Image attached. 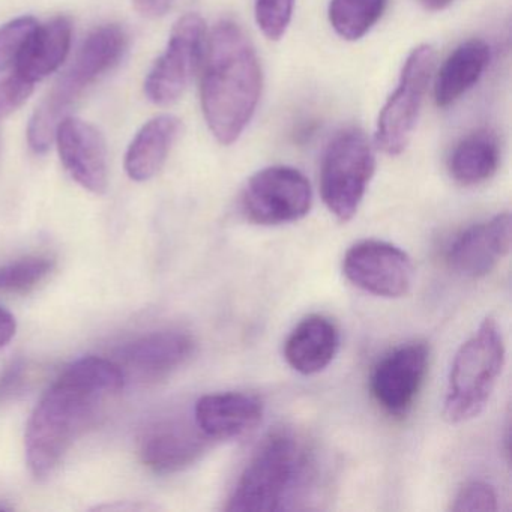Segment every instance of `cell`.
Returning <instances> with one entry per match:
<instances>
[{
	"label": "cell",
	"mask_w": 512,
	"mask_h": 512,
	"mask_svg": "<svg viewBox=\"0 0 512 512\" xmlns=\"http://www.w3.org/2000/svg\"><path fill=\"white\" fill-rule=\"evenodd\" d=\"M313 190L304 173L289 166H272L248 179L241 194V211L257 226H283L310 214Z\"/></svg>",
	"instance_id": "52a82bcc"
},
{
	"label": "cell",
	"mask_w": 512,
	"mask_h": 512,
	"mask_svg": "<svg viewBox=\"0 0 512 512\" xmlns=\"http://www.w3.org/2000/svg\"><path fill=\"white\" fill-rule=\"evenodd\" d=\"M128 35L119 25L95 29L80 47L67 73L58 80L32 116L28 142L32 151L46 154L55 142L56 128L71 107L127 52Z\"/></svg>",
	"instance_id": "277c9868"
},
{
	"label": "cell",
	"mask_w": 512,
	"mask_h": 512,
	"mask_svg": "<svg viewBox=\"0 0 512 512\" xmlns=\"http://www.w3.org/2000/svg\"><path fill=\"white\" fill-rule=\"evenodd\" d=\"M200 91L215 139L224 146L238 142L262 95V68L250 38L230 20L218 23L209 37Z\"/></svg>",
	"instance_id": "7a4b0ae2"
},
{
	"label": "cell",
	"mask_w": 512,
	"mask_h": 512,
	"mask_svg": "<svg viewBox=\"0 0 512 512\" xmlns=\"http://www.w3.org/2000/svg\"><path fill=\"white\" fill-rule=\"evenodd\" d=\"M55 142L71 178L91 193H106L109 161L103 134L89 122L67 116L56 128Z\"/></svg>",
	"instance_id": "7c38bea8"
},
{
	"label": "cell",
	"mask_w": 512,
	"mask_h": 512,
	"mask_svg": "<svg viewBox=\"0 0 512 512\" xmlns=\"http://www.w3.org/2000/svg\"><path fill=\"white\" fill-rule=\"evenodd\" d=\"M17 332L16 317L7 310L0 307V349L7 346Z\"/></svg>",
	"instance_id": "f1b7e54d"
},
{
	"label": "cell",
	"mask_w": 512,
	"mask_h": 512,
	"mask_svg": "<svg viewBox=\"0 0 512 512\" xmlns=\"http://www.w3.org/2000/svg\"><path fill=\"white\" fill-rule=\"evenodd\" d=\"M505 361L502 329L494 317H485L455 353L443 400V418L451 424H461L481 415Z\"/></svg>",
	"instance_id": "5b68a950"
},
{
	"label": "cell",
	"mask_w": 512,
	"mask_h": 512,
	"mask_svg": "<svg viewBox=\"0 0 512 512\" xmlns=\"http://www.w3.org/2000/svg\"><path fill=\"white\" fill-rule=\"evenodd\" d=\"M454 512L497 511L496 490L484 481H470L458 491L451 506Z\"/></svg>",
	"instance_id": "484cf974"
},
{
	"label": "cell",
	"mask_w": 512,
	"mask_h": 512,
	"mask_svg": "<svg viewBox=\"0 0 512 512\" xmlns=\"http://www.w3.org/2000/svg\"><path fill=\"white\" fill-rule=\"evenodd\" d=\"M388 0H331L329 22L343 40L358 41L382 19Z\"/></svg>",
	"instance_id": "7402d4cb"
},
{
	"label": "cell",
	"mask_w": 512,
	"mask_h": 512,
	"mask_svg": "<svg viewBox=\"0 0 512 512\" xmlns=\"http://www.w3.org/2000/svg\"><path fill=\"white\" fill-rule=\"evenodd\" d=\"M124 386V373L113 359L86 356L71 364L44 392L29 419L25 452L32 475L49 478Z\"/></svg>",
	"instance_id": "6da1fadb"
},
{
	"label": "cell",
	"mask_w": 512,
	"mask_h": 512,
	"mask_svg": "<svg viewBox=\"0 0 512 512\" xmlns=\"http://www.w3.org/2000/svg\"><path fill=\"white\" fill-rule=\"evenodd\" d=\"M343 274L362 292L377 298L406 296L415 280V266L406 251L391 242L365 239L344 254Z\"/></svg>",
	"instance_id": "30bf717a"
},
{
	"label": "cell",
	"mask_w": 512,
	"mask_h": 512,
	"mask_svg": "<svg viewBox=\"0 0 512 512\" xmlns=\"http://www.w3.org/2000/svg\"><path fill=\"white\" fill-rule=\"evenodd\" d=\"M34 83L13 73L0 83V121L16 113L34 92Z\"/></svg>",
	"instance_id": "4316f807"
},
{
	"label": "cell",
	"mask_w": 512,
	"mask_h": 512,
	"mask_svg": "<svg viewBox=\"0 0 512 512\" xmlns=\"http://www.w3.org/2000/svg\"><path fill=\"white\" fill-rule=\"evenodd\" d=\"M263 418L260 398L245 392L203 395L194 406V422L211 440H229L254 430Z\"/></svg>",
	"instance_id": "2e32d148"
},
{
	"label": "cell",
	"mask_w": 512,
	"mask_h": 512,
	"mask_svg": "<svg viewBox=\"0 0 512 512\" xmlns=\"http://www.w3.org/2000/svg\"><path fill=\"white\" fill-rule=\"evenodd\" d=\"M206 43V23L197 14L181 17L173 26L166 52L145 80V94L157 106L176 103L193 80Z\"/></svg>",
	"instance_id": "9c48e42d"
},
{
	"label": "cell",
	"mask_w": 512,
	"mask_h": 512,
	"mask_svg": "<svg viewBox=\"0 0 512 512\" xmlns=\"http://www.w3.org/2000/svg\"><path fill=\"white\" fill-rule=\"evenodd\" d=\"M55 269L49 256H28L0 266V293L23 295L43 283Z\"/></svg>",
	"instance_id": "603a6c76"
},
{
	"label": "cell",
	"mask_w": 512,
	"mask_h": 512,
	"mask_svg": "<svg viewBox=\"0 0 512 512\" xmlns=\"http://www.w3.org/2000/svg\"><path fill=\"white\" fill-rule=\"evenodd\" d=\"M194 350L196 341L187 332H152L125 344L113 361L121 367L125 380L127 376H134L151 382L164 379L187 364Z\"/></svg>",
	"instance_id": "9a60e30c"
},
{
	"label": "cell",
	"mask_w": 512,
	"mask_h": 512,
	"mask_svg": "<svg viewBox=\"0 0 512 512\" xmlns=\"http://www.w3.org/2000/svg\"><path fill=\"white\" fill-rule=\"evenodd\" d=\"M40 23L34 17H19L0 28V73L16 67L29 38Z\"/></svg>",
	"instance_id": "cb8c5ba5"
},
{
	"label": "cell",
	"mask_w": 512,
	"mask_h": 512,
	"mask_svg": "<svg viewBox=\"0 0 512 512\" xmlns=\"http://www.w3.org/2000/svg\"><path fill=\"white\" fill-rule=\"evenodd\" d=\"M73 25L67 17H56L46 25H38L20 55L14 73L31 83L55 73L68 58L73 40Z\"/></svg>",
	"instance_id": "ac0fdd59"
},
{
	"label": "cell",
	"mask_w": 512,
	"mask_h": 512,
	"mask_svg": "<svg viewBox=\"0 0 512 512\" xmlns=\"http://www.w3.org/2000/svg\"><path fill=\"white\" fill-rule=\"evenodd\" d=\"M376 170L370 140L359 128L340 131L329 143L320 170V191L328 211L340 223L358 214Z\"/></svg>",
	"instance_id": "8992f818"
},
{
	"label": "cell",
	"mask_w": 512,
	"mask_h": 512,
	"mask_svg": "<svg viewBox=\"0 0 512 512\" xmlns=\"http://www.w3.org/2000/svg\"><path fill=\"white\" fill-rule=\"evenodd\" d=\"M136 2L137 11L142 16L158 19V17L166 16L172 8L175 0H134Z\"/></svg>",
	"instance_id": "83f0119b"
},
{
	"label": "cell",
	"mask_w": 512,
	"mask_h": 512,
	"mask_svg": "<svg viewBox=\"0 0 512 512\" xmlns=\"http://www.w3.org/2000/svg\"><path fill=\"white\" fill-rule=\"evenodd\" d=\"M340 329L323 314H311L293 328L284 343L287 364L304 376L322 373L340 350Z\"/></svg>",
	"instance_id": "e0dca14e"
},
{
	"label": "cell",
	"mask_w": 512,
	"mask_h": 512,
	"mask_svg": "<svg viewBox=\"0 0 512 512\" xmlns=\"http://www.w3.org/2000/svg\"><path fill=\"white\" fill-rule=\"evenodd\" d=\"M313 475V458L290 430L265 437L242 470L226 511L274 512L289 509Z\"/></svg>",
	"instance_id": "3957f363"
},
{
	"label": "cell",
	"mask_w": 512,
	"mask_h": 512,
	"mask_svg": "<svg viewBox=\"0 0 512 512\" xmlns=\"http://www.w3.org/2000/svg\"><path fill=\"white\" fill-rule=\"evenodd\" d=\"M452 2H454V0H421L422 7H424L425 10L433 11V13L445 10Z\"/></svg>",
	"instance_id": "f546056e"
},
{
	"label": "cell",
	"mask_w": 512,
	"mask_h": 512,
	"mask_svg": "<svg viewBox=\"0 0 512 512\" xmlns=\"http://www.w3.org/2000/svg\"><path fill=\"white\" fill-rule=\"evenodd\" d=\"M490 47L482 40L460 44L443 62L434 82V100L449 107L460 100L481 79L490 64Z\"/></svg>",
	"instance_id": "ffe728a7"
},
{
	"label": "cell",
	"mask_w": 512,
	"mask_h": 512,
	"mask_svg": "<svg viewBox=\"0 0 512 512\" xmlns=\"http://www.w3.org/2000/svg\"><path fill=\"white\" fill-rule=\"evenodd\" d=\"M430 365V349L422 341L395 347L371 371L370 391L380 409L395 418L412 410Z\"/></svg>",
	"instance_id": "8fae6325"
},
{
	"label": "cell",
	"mask_w": 512,
	"mask_h": 512,
	"mask_svg": "<svg viewBox=\"0 0 512 512\" xmlns=\"http://www.w3.org/2000/svg\"><path fill=\"white\" fill-rule=\"evenodd\" d=\"M211 439L196 422L164 419L155 422L140 439L142 463L158 475H170L193 466L208 449Z\"/></svg>",
	"instance_id": "5bb4252c"
},
{
	"label": "cell",
	"mask_w": 512,
	"mask_h": 512,
	"mask_svg": "<svg viewBox=\"0 0 512 512\" xmlns=\"http://www.w3.org/2000/svg\"><path fill=\"white\" fill-rule=\"evenodd\" d=\"M500 163V146L496 134L479 128L464 136L448 158V172L457 184L475 187L496 175Z\"/></svg>",
	"instance_id": "44dd1931"
},
{
	"label": "cell",
	"mask_w": 512,
	"mask_h": 512,
	"mask_svg": "<svg viewBox=\"0 0 512 512\" xmlns=\"http://www.w3.org/2000/svg\"><path fill=\"white\" fill-rule=\"evenodd\" d=\"M434 64L436 52L428 44L416 47L404 62L397 89L377 119L376 145L385 154L400 155L409 145Z\"/></svg>",
	"instance_id": "ba28073f"
},
{
	"label": "cell",
	"mask_w": 512,
	"mask_h": 512,
	"mask_svg": "<svg viewBox=\"0 0 512 512\" xmlns=\"http://www.w3.org/2000/svg\"><path fill=\"white\" fill-rule=\"evenodd\" d=\"M293 7L295 0H256L257 26L268 40L278 41L284 37L292 22Z\"/></svg>",
	"instance_id": "d4e9b609"
},
{
	"label": "cell",
	"mask_w": 512,
	"mask_h": 512,
	"mask_svg": "<svg viewBox=\"0 0 512 512\" xmlns=\"http://www.w3.org/2000/svg\"><path fill=\"white\" fill-rule=\"evenodd\" d=\"M181 131L182 122L176 116L161 115L146 122L125 155L127 175L136 182L154 178L163 169Z\"/></svg>",
	"instance_id": "d6986e66"
},
{
	"label": "cell",
	"mask_w": 512,
	"mask_h": 512,
	"mask_svg": "<svg viewBox=\"0 0 512 512\" xmlns=\"http://www.w3.org/2000/svg\"><path fill=\"white\" fill-rule=\"evenodd\" d=\"M509 212L473 224L460 233L448 250V263L461 277L482 278L494 271L511 250Z\"/></svg>",
	"instance_id": "4fadbf2b"
}]
</instances>
